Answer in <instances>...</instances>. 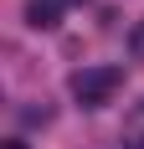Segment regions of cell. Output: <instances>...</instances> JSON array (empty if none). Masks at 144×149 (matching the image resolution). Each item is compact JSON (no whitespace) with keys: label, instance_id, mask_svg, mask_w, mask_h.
<instances>
[{"label":"cell","instance_id":"5b68a950","mask_svg":"<svg viewBox=\"0 0 144 149\" xmlns=\"http://www.w3.org/2000/svg\"><path fill=\"white\" fill-rule=\"evenodd\" d=\"M5 149H26V144H21V139H10V144H5Z\"/></svg>","mask_w":144,"mask_h":149},{"label":"cell","instance_id":"7a4b0ae2","mask_svg":"<svg viewBox=\"0 0 144 149\" xmlns=\"http://www.w3.org/2000/svg\"><path fill=\"white\" fill-rule=\"evenodd\" d=\"M62 5H67V0H31V5H26V21H31L36 31H41V26H57Z\"/></svg>","mask_w":144,"mask_h":149},{"label":"cell","instance_id":"6da1fadb","mask_svg":"<svg viewBox=\"0 0 144 149\" xmlns=\"http://www.w3.org/2000/svg\"><path fill=\"white\" fill-rule=\"evenodd\" d=\"M118 88H124V67H82V72H72V98L82 108L113 103Z\"/></svg>","mask_w":144,"mask_h":149},{"label":"cell","instance_id":"277c9868","mask_svg":"<svg viewBox=\"0 0 144 149\" xmlns=\"http://www.w3.org/2000/svg\"><path fill=\"white\" fill-rule=\"evenodd\" d=\"M129 52H134V57L144 62V21H139V26H134V36H129Z\"/></svg>","mask_w":144,"mask_h":149},{"label":"cell","instance_id":"3957f363","mask_svg":"<svg viewBox=\"0 0 144 149\" xmlns=\"http://www.w3.org/2000/svg\"><path fill=\"white\" fill-rule=\"evenodd\" d=\"M118 139H124V149H144V103L124 118V134H118Z\"/></svg>","mask_w":144,"mask_h":149}]
</instances>
